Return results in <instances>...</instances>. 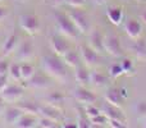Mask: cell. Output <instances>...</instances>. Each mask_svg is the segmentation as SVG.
<instances>
[{"label": "cell", "instance_id": "obj_3", "mask_svg": "<svg viewBox=\"0 0 146 128\" xmlns=\"http://www.w3.org/2000/svg\"><path fill=\"white\" fill-rule=\"evenodd\" d=\"M68 17L74 23V26L80 31V33H87L91 30L90 18H88V15L85 12L81 10V8H74L73 10H71L68 13Z\"/></svg>", "mask_w": 146, "mask_h": 128}, {"label": "cell", "instance_id": "obj_32", "mask_svg": "<svg viewBox=\"0 0 146 128\" xmlns=\"http://www.w3.org/2000/svg\"><path fill=\"white\" fill-rule=\"evenodd\" d=\"M56 122L53 121V119H49L46 118V117H42L41 115V118L37 119V126L38 127H42V128H51V127H55L56 126Z\"/></svg>", "mask_w": 146, "mask_h": 128}, {"label": "cell", "instance_id": "obj_26", "mask_svg": "<svg viewBox=\"0 0 146 128\" xmlns=\"http://www.w3.org/2000/svg\"><path fill=\"white\" fill-rule=\"evenodd\" d=\"M36 70L31 63H22L21 64V76H22L23 81H30L31 78L35 76Z\"/></svg>", "mask_w": 146, "mask_h": 128}, {"label": "cell", "instance_id": "obj_36", "mask_svg": "<svg viewBox=\"0 0 146 128\" xmlns=\"http://www.w3.org/2000/svg\"><path fill=\"white\" fill-rule=\"evenodd\" d=\"M109 126L111 128H124L127 127L126 122L123 121H118V119H109Z\"/></svg>", "mask_w": 146, "mask_h": 128}, {"label": "cell", "instance_id": "obj_44", "mask_svg": "<svg viewBox=\"0 0 146 128\" xmlns=\"http://www.w3.org/2000/svg\"><path fill=\"white\" fill-rule=\"evenodd\" d=\"M141 21H142V22H144L145 25H146V10H145V12L141 14Z\"/></svg>", "mask_w": 146, "mask_h": 128}, {"label": "cell", "instance_id": "obj_31", "mask_svg": "<svg viewBox=\"0 0 146 128\" xmlns=\"http://www.w3.org/2000/svg\"><path fill=\"white\" fill-rule=\"evenodd\" d=\"M109 74H110V77H113V78H118V77H121L122 74H124V70H123V68H122V64H119V63L111 64L110 68H109Z\"/></svg>", "mask_w": 146, "mask_h": 128}, {"label": "cell", "instance_id": "obj_16", "mask_svg": "<svg viewBox=\"0 0 146 128\" xmlns=\"http://www.w3.org/2000/svg\"><path fill=\"white\" fill-rule=\"evenodd\" d=\"M40 115L46 117V118H49V119H53V121H55V122H59L62 118V113H60V110H59V108L50 105V104L40 106Z\"/></svg>", "mask_w": 146, "mask_h": 128}, {"label": "cell", "instance_id": "obj_12", "mask_svg": "<svg viewBox=\"0 0 146 128\" xmlns=\"http://www.w3.org/2000/svg\"><path fill=\"white\" fill-rule=\"evenodd\" d=\"M106 17H108L109 22L114 26H119L124 19V13L123 9L121 7H117V5H113V7H109L108 10H106Z\"/></svg>", "mask_w": 146, "mask_h": 128}, {"label": "cell", "instance_id": "obj_45", "mask_svg": "<svg viewBox=\"0 0 146 128\" xmlns=\"http://www.w3.org/2000/svg\"><path fill=\"white\" fill-rule=\"evenodd\" d=\"M144 127H146V122H145V124H144Z\"/></svg>", "mask_w": 146, "mask_h": 128}, {"label": "cell", "instance_id": "obj_27", "mask_svg": "<svg viewBox=\"0 0 146 128\" xmlns=\"http://www.w3.org/2000/svg\"><path fill=\"white\" fill-rule=\"evenodd\" d=\"M108 82V77L104 76L103 73L100 72H92L90 73V83L98 86V87H103V86L106 85Z\"/></svg>", "mask_w": 146, "mask_h": 128}, {"label": "cell", "instance_id": "obj_23", "mask_svg": "<svg viewBox=\"0 0 146 128\" xmlns=\"http://www.w3.org/2000/svg\"><path fill=\"white\" fill-rule=\"evenodd\" d=\"M46 101H48V104H50V105L59 108V106H62L64 104L66 96H64V94L60 92V91H53V92H50L46 96Z\"/></svg>", "mask_w": 146, "mask_h": 128}, {"label": "cell", "instance_id": "obj_19", "mask_svg": "<svg viewBox=\"0 0 146 128\" xmlns=\"http://www.w3.org/2000/svg\"><path fill=\"white\" fill-rule=\"evenodd\" d=\"M74 78L76 82L80 83L81 86H86L90 83V73H88L87 68L83 65H78L74 68Z\"/></svg>", "mask_w": 146, "mask_h": 128}, {"label": "cell", "instance_id": "obj_8", "mask_svg": "<svg viewBox=\"0 0 146 128\" xmlns=\"http://www.w3.org/2000/svg\"><path fill=\"white\" fill-rule=\"evenodd\" d=\"M0 96L7 103H15V101H19V99L23 96V88L18 85H8L0 92Z\"/></svg>", "mask_w": 146, "mask_h": 128}, {"label": "cell", "instance_id": "obj_24", "mask_svg": "<svg viewBox=\"0 0 146 128\" xmlns=\"http://www.w3.org/2000/svg\"><path fill=\"white\" fill-rule=\"evenodd\" d=\"M28 83H30V86L33 88H46L49 86L48 78L44 74H40V73H37V74L35 73V76L28 81Z\"/></svg>", "mask_w": 146, "mask_h": 128}, {"label": "cell", "instance_id": "obj_42", "mask_svg": "<svg viewBox=\"0 0 146 128\" xmlns=\"http://www.w3.org/2000/svg\"><path fill=\"white\" fill-rule=\"evenodd\" d=\"M109 0H94V3L95 4H98V5H104V4H106Z\"/></svg>", "mask_w": 146, "mask_h": 128}, {"label": "cell", "instance_id": "obj_25", "mask_svg": "<svg viewBox=\"0 0 146 128\" xmlns=\"http://www.w3.org/2000/svg\"><path fill=\"white\" fill-rule=\"evenodd\" d=\"M132 50L136 54V56L141 60H146V42L144 40H139L137 38L136 42L132 46Z\"/></svg>", "mask_w": 146, "mask_h": 128}, {"label": "cell", "instance_id": "obj_2", "mask_svg": "<svg viewBox=\"0 0 146 128\" xmlns=\"http://www.w3.org/2000/svg\"><path fill=\"white\" fill-rule=\"evenodd\" d=\"M54 18H55L56 28H58V31L60 32L62 36H64L66 38H69V40H76L78 37L80 31L77 30L74 23L68 17V14H64L62 12H55L54 13Z\"/></svg>", "mask_w": 146, "mask_h": 128}, {"label": "cell", "instance_id": "obj_46", "mask_svg": "<svg viewBox=\"0 0 146 128\" xmlns=\"http://www.w3.org/2000/svg\"><path fill=\"white\" fill-rule=\"evenodd\" d=\"M136 1H140V0H136Z\"/></svg>", "mask_w": 146, "mask_h": 128}, {"label": "cell", "instance_id": "obj_38", "mask_svg": "<svg viewBox=\"0 0 146 128\" xmlns=\"http://www.w3.org/2000/svg\"><path fill=\"white\" fill-rule=\"evenodd\" d=\"M8 86V78L7 76H0V92Z\"/></svg>", "mask_w": 146, "mask_h": 128}, {"label": "cell", "instance_id": "obj_40", "mask_svg": "<svg viewBox=\"0 0 146 128\" xmlns=\"http://www.w3.org/2000/svg\"><path fill=\"white\" fill-rule=\"evenodd\" d=\"M4 103H5V101L3 100V97L0 96V117L3 115V113H4V110H5V105H4Z\"/></svg>", "mask_w": 146, "mask_h": 128}, {"label": "cell", "instance_id": "obj_43", "mask_svg": "<svg viewBox=\"0 0 146 128\" xmlns=\"http://www.w3.org/2000/svg\"><path fill=\"white\" fill-rule=\"evenodd\" d=\"M121 92H122V95H123V97L124 99H127V97H128V94H127V90H126V88H121Z\"/></svg>", "mask_w": 146, "mask_h": 128}, {"label": "cell", "instance_id": "obj_29", "mask_svg": "<svg viewBox=\"0 0 146 128\" xmlns=\"http://www.w3.org/2000/svg\"><path fill=\"white\" fill-rule=\"evenodd\" d=\"M83 111H85L86 115H87L90 119L95 118V117L100 115V114L103 113L95 104H87V105H83Z\"/></svg>", "mask_w": 146, "mask_h": 128}, {"label": "cell", "instance_id": "obj_7", "mask_svg": "<svg viewBox=\"0 0 146 128\" xmlns=\"http://www.w3.org/2000/svg\"><path fill=\"white\" fill-rule=\"evenodd\" d=\"M49 42H50V48H51V50L54 51V54L60 56V58L71 49L68 41L59 35H51Z\"/></svg>", "mask_w": 146, "mask_h": 128}, {"label": "cell", "instance_id": "obj_35", "mask_svg": "<svg viewBox=\"0 0 146 128\" xmlns=\"http://www.w3.org/2000/svg\"><path fill=\"white\" fill-rule=\"evenodd\" d=\"M9 62L7 59H0V76H7L9 73Z\"/></svg>", "mask_w": 146, "mask_h": 128}, {"label": "cell", "instance_id": "obj_39", "mask_svg": "<svg viewBox=\"0 0 146 128\" xmlns=\"http://www.w3.org/2000/svg\"><path fill=\"white\" fill-rule=\"evenodd\" d=\"M7 15H8V10L5 9L4 7H1V5H0V22H1V21H4L5 18H7Z\"/></svg>", "mask_w": 146, "mask_h": 128}, {"label": "cell", "instance_id": "obj_41", "mask_svg": "<svg viewBox=\"0 0 146 128\" xmlns=\"http://www.w3.org/2000/svg\"><path fill=\"white\" fill-rule=\"evenodd\" d=\"M67 0H53V3H54V5L55 7H59V5H62V4H64Z\"/></svg>", "mask_w": 146, "mask_h": 128}, {"label": "cell", "instance_id": "obj_11", "mask_svg": "<svg viewBox=\"0 0 146 128\" xmlns=\"http://www.w3.org/2000/svg\"><path fill=\"white\" fill-rule=\"evenodd\" d=\"M142 25L136 19H128L124 23V31H126L127 36L132 40H137L140 36L142 35Z\"/></svg>", "mask_w": 146, "mask_h": 128}, {"label": "cell", "instance_id": "obj_47", "mask_svg": "<svg viewBox=\"0 0 146 128\" xmlns=\"http://www.w3.org/2000/svg\"><path fill=\"white\" fill-rule=\"evenodd\" d=\"M0 1H1V0H0Z\"/></svg>", "mask_w": 146, "mask_h": 128}, {"label": "cell", "instance_id": "obj_20", "mask_svg": "<svg viewBox=\"0 0 146 128\" xmlns=\"http://www.w3.org/2000/svg\"><path fill=\"white\" fill-rule=\"evenodd\" d=\"M35 126H37V118L35 115L25 114V113L21 115V118L14 124V127H18V128H32Z\"/></svg>", "mask_w": 146, "mask_h": 128}, {"label": "cell", "instance_id": "obj_6", "mask_svg": "<svg viewBox=\"0 0 146 128\" xmlns=\"http://www.w3.org/2000/svg\"><path fill=\"white\" fill-rule=\"evenodd\" d=\"M73 96L74 99L82 105H87V104H94L96 101V95L92 92V91L87 90L86 86H78L73 90Z\"/></svg>", "mask_w": 146, "mask_h": 128}, {"label": "cell", "instance_id": "obj_22", "mask_svg": "<svg viewBox=\"0 0 146 128\" xmlns=\"http://www.w3.org/2000/svg\"><path fill=\"white\" fill-rule=\"evenodd\" d=\"M17 106L25 114H31V115H37V114H40V106L36 103H33V101H22V103H19Z\"/></svg>", "mask_w": 146, "mask_h": 128}, {"label": "cell", "instance_id": "obj_1", "mask_svg": "<svg viewBox=\"0 0 146 128\" xmlns=\"http://www.w3.org/2000/svg\"><path fill=\"white\" fill-rule=\"evenodd\" d=\"M44 72L48 76L55 78L58 81H64L67 78L66 63L58 55H45L41 59Z\"/></svg>", "mask_w": 146, "mask_h": 128}, {"label": "cell", "instance_id": "obj_21", "mask_svg": "<svg viewBox=\"0 0 146 128\" xmlns=\"http://www.w3.org/2000/svg\"><path fill=\"white\" fill-rule=\"evenodd\" d=\"M63 62L66 63L67 67H71V68H76L80 65V59H81V55H78L77 51L74 50H71L69 49L63 56H62Z\"/></svg>", "mask_w": 146, "mask_h": 128}, {"label": "cell", "instance_id": "obj_13", "mask_svg": "<svg viewBox=\"0 0 146 128\" xmlns=\"http://www.w3.org/2000/svg\"><path fill=\"white\" fill-rule=\"evenodd\" d=\"M101 111H103L109 119H118V121L126 122V117H124V113L122 111V108H118V106H114V105H111V104L106 103L105 105L103 106Z\"/></svg>", "mask_w": 146, "mask_h": 128}, {"label": "cell", "instance_id": "obj_5", "mask_svg": "<svg viewBox=\"0 0 146 128\" xmlns=\"http://www.w3.org/2000/svg\"><path fill=\"white\" fill-rule=\"evenodd\" d=\"M104 51L113 58H119L123 55L121 41L115 35H108L104 37Z\"/></svg>", "mask_w": 146, "mask_h": 128}, {"label": "cell", "instance_id": "obj_30", "mask_svg": "<svg viewBox=\"0 0 146 128\" xmlns=\"http://www.w3.org/2000/svg\"><path fill=\"white\" fill-rule=\"evenodd\" d=\"M9 76L14 81L22 80V76H21V64H18V63H12V64H10V67H9Z\"/></svg>", "mask_w": 146, "mask_h": 128}, {"label": "cell", "instance_id": "obj_15", "mask_svg": "<svg viewBox=\"0 0 146 128\" xmlns=\"http://www.w3.org/2000/svg\"><path fill=\"white\" fill-rule=\"evenodd\" d=\"M33 55V44L30 40H25L17 49V56L21 60H28Z\"/></svg>", "mask_w": 146, "mask_h": 128}, {"label": "cell", "instance_id": "obj_28", "mask_svg": "<svg viewBox=\"0 0 146 128\" xmlns=\"http://www.w3.org/2000/svg\"><path fill=\"white\" fill-rule=\"evenodd\" d=\"M92 126L91 123V119L86 115L85 111L78 110V115H77V127L80 128H88Z\"/></svg>", "mask_w": 146, "mask_h": 128}, {"label": "cell", "instance_id": "obj_10", "mask_svg": "<svg viewBox=\"0 0 146 128\" xmlns=\"http://www.w3.org/2000/svg\"><path fill=\"white\" fill-rule=\"evenodd\" d=\"M104 97H105L106 103L111 104V105H114V106H118V108H122L124 100H126V99L123 97V95H122V92H121V88H118V87L108 88V91L105 92Z\"/></svg>", "mask_w": 146, "mask_h": 128}, {"label": "cell", "instance_id": "obj_9", "mask_svg": "<svg viewBox=\"0 0 146 128\" xmlns=\"http://www.w3.org/2000/svg\"><path fill=\"white\" fill-rule=\"evenodd\" d=\"M80 55L81 59L85 62L87 67H95L99 62L98 51L92 49L90 45H81L80 46Z\"/></svg>", "mask_w": 146, "mask_h": 128}, {"label": "cell", "instance_id": "obj_4", "mask_svg": "<svg viewBox=\"0 0 146 128\" xmlns=\"http://www.w3.org/2000/svg\"><path fill=\"white\" fill-rule=\"evenodd\" d=\"M19 26L26 33L33 36L37 35L40 31V19L36 14L28 13V14L19 15Z\"/></svg>", "mask_w": 146, "mask_h": 128}, {"label": "cell", "instance_id": "obj_33", "mask_svg": "<svg viewBox=\"0 0 146 128\" xmlns=\"http://www.w3.org/2000/svg\"><path fill=\"white\" fill-rule=\"evenodd\" d=\"M121 64H122V68H123V70H124V73H126V74H129V73H133L135 72L133 62H132L131 59L124 58L123 60L121 62Z\"/></svg>", "mask_w": 146, "mask_h": 128}, {"label": "cell", "instance_id": "obj_18", "mask_svg": "<svg viewBox=\"0 0 146 128\" xmlns=\"http://www.w3.org/2000/svg\"><path fill=\"white\" fill-rule=\"evenodd\" d=\"M17 45H18V36L15 35V33H12V35H9L7 37V40L4 41V44H3V48H1L3 55H4V56L10 55V54H12L13 51L15 50Z\"/></svg>", "mask_w": 146, "mask_h": 128}, {"label": "cell", "instance_id": "obj_34", "mask_svg": "<svg viewBox=\"0 0 146 128\" xmlns=\"http://www.w3.org/2000/svg\"><path fill=\"white\" fill-rule=\"evenodd\" d=\"M135 111L141 118H146V100H141L135 105Z\"/></svg>", "mask_w": 146, "mask_h": 128}, {"label": "cell", "instance_id": "obj_14", "mask_svg": "<svg viewBox=\"0 0 146 128\" xmlns=\"http://www.w3.org/2000/svg\"><path fill=\"white\" fill-rule=\"evenodd\" d=\"M23 114V111L21 110L18 106H12L4 110L3 117H4V122L7 126H14L17 123V121L21 118V115Z\"/></svg>", "mask_w": 146, "mask_h": 128}, {"label": "cell", "instance_id": "obj_37", "mask_svg": "<svg viewBox=\"0 0 146 128\" xmlns=\"http://www.w3.org/2000/svg\"><path fill=\"white\" fill-rule=\"evenodd\" d=\"M66 3L72 8H82L86 4V0H67Z\"/></svg>", "mask_w": 146, "mask_h": 128}, {"label": "cell", "instance_id": "obj_17", "mask_svg": "<svg viewBox=\"0 0 146 128\" xmlns=\"http://www.w3.org/2000/svg\"><path fill=\"white\" fill-rule=\"evenodd\" d=\"M90 46L92 49H95L96 51H104V37L101 36L100 31L99 30H92L90 33Z\"/></svg>", "mask_w": 146, "mask_h": 128}]
</instances>
